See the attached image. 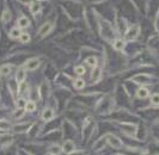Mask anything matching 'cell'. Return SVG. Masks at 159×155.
Returning <instances> with one entry per match:
<instances>
[{
  "label": "cell",
  "instance_id": "1",
  "mask_svg": "<svg viewBox=\"0 0 159 155\" xmlns=\"http://www.w3.org/2000/svg\"><path fill=\"white\" fill-rule=\"evenodd\" d=\"M139 33H140V26L139 25H132L126 31V37L128 39H133L135 38L136 36H139Z\"/></svg>",
  "mask_w": 159,
  "mask_h": 155
},
{
  "label": "cell",
  "instance_id": "2",
  "mask_svg": "<svg viewBox=\"0 0 159 155\" xmlns=\"http://www.w3.org/2000/svg\"><path fill=\"white\" fill-rule=\"evenodd\" d=\"M39 66H40V60L39 59H30V60L25 62L24 68L26 70H35Z\"/></svg>",
  "mask_w": 159,
  "mask_h": 155
},
{
  "label": "cell",
  "instance_id": "3",
  "mask_svg": "<svg viewBox=\"0 0 159 155\" xmlns=\"http://www.w3.org/2000/svg\"><path fill=\"white\" fill-rule=\"evenodd\" d=\"M75 149V146H74V142L73 141H65L64 144H62V152L66 153V154H72Z\"/></svg>",
  "mask_w": 159,
  "mask_h": 155
},
{
  "label": "cell",
  "instance_id": "4",
  "mask_svg": "<svg viewBox=\"0 0 159 155\" xmlns=\"http://www.w3.org/2000/svg\"><path fill=\"white\" fill-rule=\"evenodd\" d=\"M12 136L11 135H7V134H4V135H1L0 136V147L1 148H6L8 144H11L12 143Z\"/></svg>",
  "mask_w": 159,
  "mask_h": 155
},
{
  "label": "cell",
  "instance_id": "5",
  "mask_svg": "<svg viewBox=\"0 0 159 155\" xmlns=\"http://www.w3.org/2000/svg\"><path fill=\"white\" fill-rule=\"evenodd\" d=\"M25 78H26V69L23 68V67H20V68H18L16 72V81L19 84V82H23L24 80H25Z\"/></svg>",
  "mask_w": 159,
  "mask_h": 155
},
{
  "label": "cell",
  "instance_id": "6",
  "mask_svg": "<svg viewBox=\"0 0 159 155\" xmlns=\"http://www.w3.org/2000/svg\"><path fill=\"white\" fill-rule=\"evenodd\" d=\"M107 140H108L109 144H110L112 148H121V146H122L121 141H120L116 136H114V135H108V139Z\"/></svg>",
  "mask_w": 159,
  "mask_h": 155
},
{
  "label": "cell",
  "instance_id": "7",
  "mask_svg": "<svg viewBox=\"0 0 159 155\" xmlns=\"http://www.w3.org/2000/svg\"><path fill=\"white\" fill-rule=\"evenodd\" d=\"M29 25H30V20H29L25 16H22V17H19V18L17 19V26L20 28V29H25V28H28Z\"/></svg>",
  "mask_w": 159,
  "mask_h": 155
},
{
  "label": "cell",
  "instance_id": "8",
  "mask_svg": "<svg viewBox=\"0 0 159 155\" xmlns=\"http://www.w3.org/2000/svg\"><path fill=\"white\" fill-rule=\"evenodd\" d=\"M12 72L11 64H1L0 66V77H8Z\"/></svg>",
  "mask_w": 159,
  "mask_h": 155
},
{
  "label": "cell",
  "instance_id": "9",
  "mask_svg": "<svg viewBox=\"0 0 159 155\" xmlns=\"http://www.w3.org/2000/svg\"><path fill=\"white\" fill-rule=\"evenodd\" d=\"M11 19H12V13H11L10 8L6 7L4 11H2V15H1V22H2V24H7Z\"/></svg>",
  "mask_w": 159,
  "mask_h": 155
},
{
  "label": "cell",
  "instance_id": "10",
  "mask_svg": "<svg viewBox=\"0 0 159 155\" xmlns=\"http://www.w3.org/2000/svg\"><path fill=\"white\" fill-rule=\"evenodd\" d=\"M20 33H22V29L18 28V26H15V28H12V29L10 30V32H8V37L12 39H17V38H19Z\"/></svg>",
  "mask_w": 159,
  "mask_h": 155
},
{
  "label": "cell",
  "instance_id": "11",
  "mask_svg": "<svg viewBox=\"0 0 159 155\" xmlns=\"http://www.w3.org/2000/svg\"><path fill=\"white\" fill-rule=\"evenodd\" d=\"M52 29H53L52 24H50V23H44L40 28V30H39V35H40V36H46L47 33H49V31L52 30Z\"/></svg>",
  "mask_w": 159,
  "mask_h": 155
},
{
  "label": "cell",
  "instance_id": "12",
  "mask_svg": "<svg viewBox=\"0 0 159 155\" xmlns=\"http://www.w3.org/2000/svg\"><path fill=\"white\" fill-rule=\"evenodd\" d=\"M42 118H43V121H50V119H53L54 118V110H52V108H46L44 111H43V113H42Z\"/></svg>",
  "mask_w": 159,
  "mask_h": 155
},
{
  "label": "cell",
  "instance_id": "13",
  "mask_svg": "<svg viewBox=\"0 0 159 155\" xmlns=\"http://www.w3.org/2000/svg\"><path fill=\"white\" fill-rule=\"evenodd\" d=\"M136 95H138V98H140V99H145V98H147V97L150 95V91H148L147 88H145V87H140V88L136 91Z\"/></svg>",
  "mask_w": 159,
  "mask_h": 155
},
{
  "label": "cell",
  "instance_id": "14",
  "mask_svg": "<svg viewBox=\"0 0 159 155\" xmlns=\"http://www.w3.org/2000/svg\"><path fill=\"white\" fill-rule=\"evenodd\" d=\"M24 110H25L26 112H34V111L36 110V103L32 100L26 101V104H25V106H24Z\"/></svg>",
  "mask_w": 159,
  "mask_h": 155
},
{
  "label": "cell",
  "instance_id": "15",
  "mask_svg": "<svg viewBox=\"0 0 159 155\" xmlns=\"http://www.w3.org/2000/svg\"><path fill=\"white\" fill-rule=\"evenodd\" d=\"M74 88H77V90H81V88H84L85 87V81L81 79V78H78L77 80H74Z\"/></svg>",
  "mask_w": 159,
  "mask_h": 155
},
{
  "label": "cell",
  "instance_id": "16",
  "mask_svg": "<svg viewBox=\"0 0 159 155\" xmlns=\"http://www.w3.org/2000/svg\"><path fill=\"white\" fill-rule=\"evenodd\" d=\"M30 11H31L32 15H37L41 11V4L40 2H32L31 7H30Z\"/></svg>",
  "mask_w": 159,
  "mask_h": 155
},
{
  "label": "cell",
  "instance_id": "17",
  "mask_svg": "<svg viewBox=\"0 0 159 155\" xmlns=\"http://www.w3.org/2000/svg\"><path fill=\"white\" fill-rule=\"evenodd\" d=\"M92 81L93 82H96V81H98L99 79H101V69L99 68H97V66L95 67V70L92 72Z\"/></svg>",
  "mask_w": 159,
  "mask_h": 155
},
{
  "label": "cell",
  "instance_id": "18",
  "mask_svg": "<svg viewBox=\"0 0 159 155\" xmlns=\"http://www.w3.org/2000/svg\"><path fill=\"white\" fill-rule=\"evenodd\" d=\"M18 39H19L20 43H28V42H30V35L26 33V32H22Z\"/></svg>",
  "mask_w": 159,
  "mask_h": 155
},
{
  "label": "cell",
  "instance_id": "19",
  "mask_svg": "<svg viewBox=\"0 0 159 155\" xmlns=\"http://www.w3.org/2000/svg\"><path fill=\"white\" fill-rule=\"evenodd\" d=\"M123 46H125V42H123L122 39H116V41L114 42V48H115L116 50H122Z\"/></svg>",
  "mask_w": 159,
  "mask_h": 155
},
{
  "label": "cell",
  "instance_id": "20",
  "mask_svg": "<svg viewBox=\"0 0 159 155\" xmlns=\"http://www.w3.org/2000/svg\"><path fill=\"white\" fill-rule=\"evenodd\" d=\"M18 108V110L13 112V118H15V119H20V118L24 116V110L19 108Z\"/></svg>",
  "mask_w": 159,
  "mask_h": 155
},
{
  "label": "cell",
  "instance_id": "21",
  "mask_svg": "<svg viewBox=\"0 0 159 155\" xmlns=\"http://www.w3.org/2000/svg\"><path fill=\"white\" fill-rule=\"evenodd\" d=\"M85 62H86V64L91 66V67H93V68L97 66V59H96V57H93V56H92V57H88Z\"/></svg>",
  "mask_w": 159,
  "mask_h": 155
},
{
  "label": "cell",
  "instance_id": "22",
  "mask_svg": "<svg viewBox=\"0 0 159 155\" xmlns=\"http://www.w3.org/2000/svg\"><path fill=\"white\" fill-rule=\"evenodd\" d=\"M25 104H26V100L24 99L23 97H22V98H19V99H17V101H16V106L17 108H24Z\"/></svg>",
  "mask_w": 159,
  "mask_h": 155
},
{
  "label": "cell",
  "instance_id": "23",
  "mask_svg": "<svg viewBox=\"0 0 159 155\" xmlns=\"http://www.w3.org/2000/svg\"><path fill=\"white\" fill-rule=\"evenodd\" d=\"M74 73L77 75H83V74H85V68L83 66H77V67H74Z\"/></svg>",
  "mask_w": 159,
  "mask_h": 155
},
{
  "label": "cell",
  "instance_id": "24",
  "mask_svg": "<svg viewBox=\"0 0 159 155\" xmlns=\"http://www.w3.org/2000/svg\"><path fill=\"white\" fill-rule=\"evenodd\" d=\"M151 103L153 105H159V93H153L152 94Z\"/></svg>",
  "mask_w": 159,
  "mask_h": 155
},
{
  "label": "cell",
  "instance_id": "25",
  "mask_svg": "<svg viewBox=\"0 0 159 155\" xmlns=\"http://www.w3.org/2000/svg\"><path fill=\"white\" fill-rule=\"evenodd\" d=\"M18 1H20L22 4H24V5H26V4H31L34 0H18Z\"/></svg>",
  "mask_w": 159,
  "mask_h": 155
}]
</instances>
